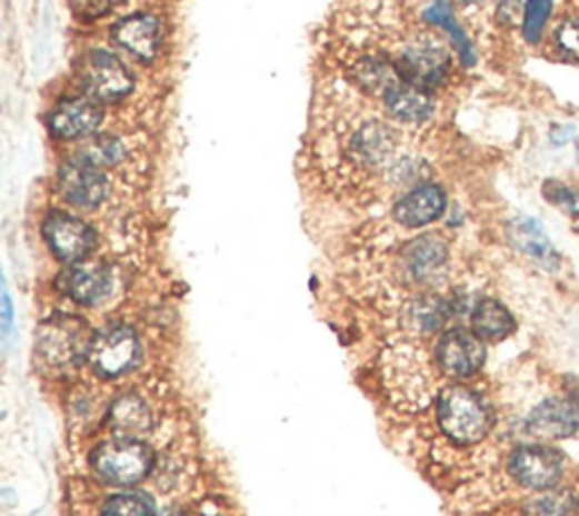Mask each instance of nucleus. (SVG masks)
I'll return each instance as SVG.
<instances>
[{"label":"nucleus","instance_id":"obj_30","mask_svg":"<svg viewBox=\"0 0 579 516\" xmlns=\"http://www.w3.org/2000/svg\"><path fill=\"white\" fill-rule=\"evenodd\" d=\"M521 3H523V0H500V10H498L500 19H502L505 23H511L513 19L519 17Z\"/></svg>","mask_w":579,"mask_h":516},{"label":"nucleus","instance_id":"obj_4","mask_svg":"<svg viewBox=\"0 0 579 516\" xmlns=\"http://www.w3.org/2000/svg\"><path fill=\"white\" fill-rule=\"evenodd\" d=\"M80 85L96 102H118L130 96L134 80L116 54L91 50L80 61Z\"/></svg>","mask_w":579,"mask_h":516},{"label":"nucleus","instance_id":"obj_17","mask_svg":"<svg viewBox=\"0 0 579 516\" xmlns=\"http://www.w3.org/2000/svg\"><path fill=\"white\" fill-rule=\"evenodd\" d=\"M152 415L148 404L139 395H122L111 404L109 410V428L116 437H134L139 439L150 430Z\"/></svg>","mask_w":579,"mask_h":516},{"label":"nucleus","instance_id":"obj_1","mask_svg":"<svg viewBox=\"0 0 579 516\" xmlns=\"http://www.w3.org/2000/svg\"><path fill=\"white\" fill-rule=\"evenodd\" d=\"M437 421L450 441L478 444L491 430V410L471 387L450 385L437 399Z\"/></svg>","mask_w":579,"mask_h":516},{"label":"nucleus","instance_id":"obj_32","mask_svg":"<svg viewBox=\"0 0 579 516\" xmlns=\"http://www.w3.org/2000/svg\"><path fill=\"white\" fill-rule=\"evenodd\" d=\"M460 3H478V0H460Z\"/></svg>","mask_w":579,"mask_h":516},{"label":"nucleus","instance_id":"obj_5","mask_svg":"<svg viewBox=\"0 0 579 516\" xmlns=\"http://www.w3.org/2000/svg\"><path fill=\"white\" fill-rule=\"evenodd\" d=\"M87 360L102 378H118L132 371L141 360L139 336L127 327H109L93 336Z\"/></svg>","mask_w":579,"mask_h":516},{"label":"nucleus","instance_id":"obj_20","mask_svg":"<svg viewBox=\"0 0 579 516\" xmlns=\"http://www.w3.org/2000/svg\"><path fill=\"white\" fill-rule=\"evenodd\" d=\"M471 325H473V334L480 336L482 340H505L507 336H511V331L517 329L513 325L511 312L496 299H482L471 315Z\"/></svg>","mask_w":579,"mask_h":516},{"label":"nucleus","instance_id":"obj_13","mask_svg":"<svg viewBox=\"0 0 579 516\" xmlns=\"http://www.w3.org/2000/svg\"><path fill=\"white\" fill-rule=\"evenodd\" d=\"M446 211L443 190L435 183H421L395 205V220L408 229L426 227Z\"/></svg>","mask_w":579,"mask_h":516},{"label":"nucleus","instance_id":"obj_12","mask_svg":"<svg viewBox=\"0 0 579 516\" xmlns=\"http://www.w3.org/2000/svg\"><path fill=\"white\" fill-rule=\"evenodd\" d=\"M57 286L80 306H98L111 292V272L104 266L76 264L59 275Z\"/></svg>","mask_w":579,"mask_h":516},{"label":"nucleus","instance_id":"obj_14","mask_svg":"<svg viewBox=\"0 0 579 516\" xmlns=\"http://www.w3.org/2000/svg\"><path fill=\"white\" fill-rule=\"evenodd\" d=\"M577 428H579V397L550 399L539 408H535L528 421L530 433L548 439L568 437Z\"/></svg>","mask_w":579,"mask_h":516},{"label":"nucleus","instance_id":"obj_29","mask_svg":"<svg viewBox=\"0 0 579 516\" xmlns=\"http://www.w3.org/2000/svg\"><path fill=\"white\" fill-rule=\"evenodd\" d=\"M557 43L563 52L579 57V19H570L559 28Z\"/></svg>","mask_w":579,"mask_h":516},{"label":"nucleus","instance_id":"obj_19","mask_svg":"<svg viewBox=\"0 0 579 516\" xmlns=\"http://www.w3.org/2000/svg\"><path fill=\"white\" fill-rule=\"evenodd\" d=\"M448 247L439 236H421L412 240L406 251V266L415 279H426L446 264Z\"/></svg>","mask_w":579,"mask_h":516},{"label":"nucleus","instance_id":"obj_23","mask_svg":"<svg viewBox=\"0 0 579 516\" xmlns=\"http://www.w3.org/2000/svg\"><path fill=\"white\" fill-rule=\"evenodd\" d=\"M102 516H154V503L150 496L137 492L116 494L104 500Z\"/></svg>","mask_w":579,"mask_h":516},{"label":"nucleus","instance_id":"obj_25","mask_svg":"<svg viewBox=\"0 0 579 516\" xmlns=\"http://www.w3.org/2000/svg\"><path fill=\"white\" fill-rule=\"evenodd\" d=\"M426 17L435 23V26H439V28H443L446 32H450V37H453V41H456V46H458V50H460V54L465 57V63H473V54H471V46H469V41H467V37H465V32H462V28L456 23V19H453V12H450V6H448V0H437V3L426 12Z\"/></svg>","mask_w":579,"mask_h":516},{"label":"nucleus","instance_id":"obj_31","mask_svg":"<svg viewBox=\"0 0 579 516\" xmlns=\"http://www.w3.org/2000/svg\"><path fill=\"white\" fill-rule=\"evenodd\" d=\"M3 308H6V317H3V321H6V331H10V327H12V301H10L8 290H6V295H3Z\"/></svg>","mask_w":579,"mask_h":516},{"label":"nucleus","instance_id":"obj_10","mask_svg":"<svg viewBox=\"0 0 579 516\" xmlns=\"http://www.w3.org/2000/svg\"><path fill=\"white\" fill-rule=\"evenodd\" d=\"M485 345L482 338L465 331V329H453L439 338L437 343V365L441 371L448 376H471L476 374L482 363H485Z\"/></svg>","mask_w":579,"mask_h":516},{"label":"nucleus","instance_id":"obj_7","mask_svg":"<svg viewBox=\"0 0 579 516\" xmlns=\"http://www.w3.org/2000/svg\"><path fill=\"white\" fill-rule=\"evenodd\" d=\"M450 67V59L443 46L435 41H417L408 46L397 59V76L401 82L430 91L441 85Z\"/></svg>","mask_w":579,"mask_h":516},{"label":"nucleus","instance_id":"obj_9","mask_svg":"<svg viewBox=\"0 0 579 516\" xmlns=\"http://www.w3.org/2000/svg\"><path fill=\"white\" fill-rule=\"evenodd\" d=\"M509 474L528 489H550L561 478V456L539 444L519 446L509 458Z\"/></svg>","mask_w":579,"mask_h":516},{"label":"nucleus","instance_id":"obj_24","mask_svg":"<svg viewBox=\"0 0 579 516\" xmlns=\"http://www.w3.org/2000/svg\"><path fill=\"white\" fill-rule=\"evenodd\" d=\"M80 157L87 159V161H91V163L98 166V168H113V166H118V163L124 159V146H122L120 139L104 135V137L91 139V141L82 148Z\"/></svg>","mask_w":579,"mask_h":516},{"label":"nucleus","instance_id":"obj_21","mask_svg":"<svg viewBox=\"0 0 579 516\" xmlns=\"http://www.w3.org/2000/svg\"><path fill=\"white\" fill-rule=\"evenodd\" d=\"M509 236H511V242L517 245L523 254L535 258V261H539L543 266L557 264V254L539 222H535L530 218H521L509 227Z\"/></svg>","mask_w":579,"mask_h":516},{"label":"nucleus","instance_id":"obj_3","mask_svg":"<svg viewBox=\"0 0 579 516\" xmlns=\"http://www.w3.org/2000/svg\"><path fill=\"white\" fill-rule=\"evenodd\" d=\"M93 334L87 321L71 315L46 319L37 334V351L52 367H69L89 358Z\"/></svg>","mask_w":579,"mask_h":516},{"label":"nucleus","instance_id":"obj_11","mask_svg":"<svg viewBox=\"0 0 579 516\" xmlns=\"http://www.w3.org/2000/svg\"><path fill=\"white\" fill-rule=\"evenodd\" d=\"M104 111L91 98H71L61 100L48 116L50 132L57 139H84L91 137L102 125Z\"/></svg>","mask_w":579,"mask_h":516},{"label":"nucleus","instance_id":"obj_18","mask_svg":"<svg viewBox=\"0 0 579 516\" xmlns=\"http://www.w3.org/2000/svg\"><path fill=\"white\" fill-rule=\"evenodd\" d=\"M395 143L397 141H395L392 129L382 127L378 122H369L353 137L351 152L358 161H362L367 166H378L392 157Z\"/></svg>","mask_w":579,"mask_h":516},{"label":"nucleus","instance_id":"obj_16","mask_svg":"<svg viewBox=\"0 0 579 516\" xmlns=\"http://www.w3.org/2000/svg\"><path fill=\"white\" fill-rule=\"evenodd\" d=\"M382 100H385L388 111L397 120H403V122H423L435 111V105L428 98V93L421 89H415L406 82H392L385 87Z\"/></svg>","mask_w":579,"mask_h":516},{"label":"nucleus","instance_id":"obj_15","mask_svg":"<svg viewBox=\"0 0 579 516\" xmlns=\"http://www.w3.org/2000/svg\"><path fill=\"white\" fill-rule=\"evenodd\" d=\"M113 39L132 54L152 59L161 48V23L150 14H134L116 23Z\"/></svg>","mask_w":579,"mask_h":516},{"label":"nucleus","instance_id":"obj_28","mask_svg":"<svg viewBox=\"0 0 579 516\" xmlns=\"http://www.w3.org/2000/svg\"><path fill=\"white\" fill-rule=\"evenodd\" d=\"M548 188H552L548 196H550V200L555 202V205H559L566 214H570V216H579V192L577 190H572V188H568V186H559V183H552V186H548Z\"/></svg>","mask_w":579,"mask_h":516},{"label":"nucleus","instance_id":"obj_2","mask_svg":"<svg viewBox=\"0 0 579 516\" xmlns=\"http://www.w3.org/2000/svg\"><path fill=\"white\" fill-rule=\"evenodd\" d=\"M91 467L96 476L109 485L132 487L148 478L154 467V454L141 439L116 437L93 450Z\"/></svg>","mask_w":579,"mask_h":516},{"label":"nucleus","instance_id":"obj_27","mask_svg":"<svg viewBox=\"0 0 579 516\" xmlns=\"http://www.w3.org/2000/svg\"><path fill=\"white\" fill-rule=\"evenodd\" d=\"M575 509V503L570 500L568 494H559V496H546L541 500H537L535 505H530L528 516H570Z\"/></svg>","mask_w":579,"mask_h":516},{"label":"nucleus","instance_id":"obj_6","mask_svg":"<svg viewBox=\"0 0 579 516\" xmlns=\"http://www.w3.org/2000/svg\"><path fill=\"white\" fill-rule=\"evenodd\" d=\"M57 188L69 205L78 209H98L109 196V179L102 168L78 157L59 168Z\"/></svg>","mask_w":579,"mask_h":516},{"label":"nucleus","instance_id":"obj_8","mask_svg":"<svg viewBox=\"0 0 579 516\" xmlns=\"http://www.w3.org/2000/svg\"><path fill=\"white\" fill-rule=\"evenodd\" d=\"M43 238L50 251L63 264H80L96 247V231L71 214L54 211L43 222Z\"/></svg>","mask_w":579,"mask_h":516},{"label":"nucleus","instance_id":"obj_22","mask_svg":"<svg viewBox=\"0 0 579 516\" xmlns=\"http://www.w3.org/2000/svg\"><path fill=\"white\" fill-rule=\"evenodd\" d=\"M448 304L439 297H417L410 306H408V325L419 331V334H432L439 331L443 321L448 319Z\"/></svg>","mask_w":579,"mask_h":516},{"label":"nucleus","instance_id":"obj_26","mask_svg":"<svg viewBox=\"0 0 579 516\" xmlns=\"http://www.w3.org/2000/svg\"><path fill=\"white\" fill-rule=\"evenodd\" d=\"M550 12H552V0H528L526 3L523 34L530 43H537L541 39Z\"/></svg>","mask_w":579,"mask_h":516}]
</instances>
